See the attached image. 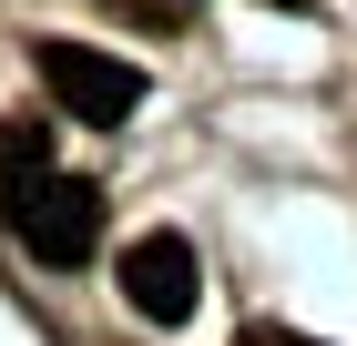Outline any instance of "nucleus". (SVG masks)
I'll return each instance as SVG.
<instances>
[{
    "instance_id": "obj_5",
    "label": "nucleus",
    "mask_w": 357,
    "mask_h": 346,
    "mask_svg": "<svg viewBox=\"0 0 357 346\" xmlns=\"http://www.w3.org/2000/svg\"><path fill=\"white\" fill-rule=\"evenodd\" d=\"M164 10H184V0H164Z\"/></svg>"
},
{
    "instance_id": "obj_4",
    "label": "nucleus",
    "mask_w": 357,
    "mask_h": 346,
    "mask_svg": "<svg viewBox=\"0 0 357 346\" xmlns=\"http://www.w3.org/2000/svg\"><path fill=\"white\" fill-rule=\"evenodd\" d=\"M235 346H317V336H296V326H275V316H255V326H245V336H235Z\"/></svg>"
},
{
    "instance_id": "obj_3",
    "label": "nucleus",
    "mask_w": 357,
    "mask_h": 346,
    "mask_svg": "<svg viewBox=\"0 0 357 346\" xmlns=\"http://www.w3.org/2000/svg\"><path fill=\"white\" fill-rule=\"evenodd\" d=\"M123 306L153 316V326H184V316H194V244H184V235L123 244Z\"/></svg>"
},
{
    "instance_id": "obj_2",
    "label": "nucleus",
    "mask_w": 357,
    "mask_h": 346,
    "mask_svg": "<svg viewBox=\"0 0 357 346\" xmlns=\"http://www.w3.org/2000/svg\"><path fill=\"white\" fill-rule=\"evenodd\" d=\"M41 81L72 123H123L143 102V72L123 52H92V41H41Z\"/></svg>"
},
{
    "instance_id": "obj_1",
    "label": "nucleus",
    "mask_w": 357,
    "mask_h": 346,
    "mask_svg": "<svg viewBox=\"0 0 357 346\" xmlns=\"http://www.w3.org/2000/svg\"><path fill=\"white\" fill-rule=\"evenodd\" d=\"M0 214H10L21 255H41V265H82L92 244H102V184L52 173L41 153H10V163H0Z\"/></svg>"
}]
</instances>
